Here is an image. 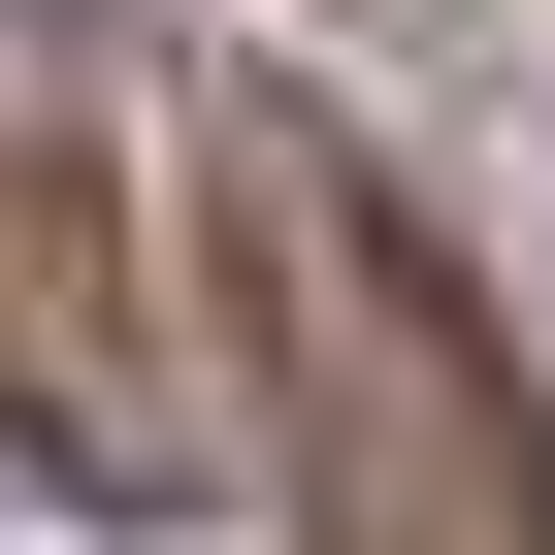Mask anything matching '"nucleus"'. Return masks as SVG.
I'll list each match as a JSON object with an SVG mask.
<instances>
[{"label": "nucleus", "mask_w": 555, "mask_h": 555, "mask_svg": "<svg viewBox=\"0 0 555 555\" xmlns=\"http://www.w3.org/2000/svg\"><path fill=\"white\" fill-rule=\"evenodd\" d=\"M229 327H261V457L327 555H555V392L360 131H229Z\"/></svg>", "instance_id": "f257e3e1"}]
</instances>
